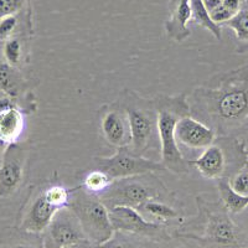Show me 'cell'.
<instances>
[{
    "label": "cell",
    "instance_id": "7",
    "mask_svg": "<svg viewBox=\"0 0 248 248\" xmlns=\"http://www.w3.org/2000/svg\"><path fill=\"white\" fill-rule=\"evenodd\" d=\"M67 207L77 217L90 241L102 245L112 237L114 230L110 223L108 209L98 195L87 191L82 185L77 186L71 191Z\"/></svg>",
    "mask_w": 248,
    "mask_h": 248
},
{
    "label": "cell",
    "instance_id": "13",
    "mask_svg": "<svg viewBox=\"0 0 248 248\" xmlns=\"http://www.w3.org/2000/svg\"><path fill=\"white\" fill-rule=\"evenodd\" d=\"M59 210V207L48 202L44 190H39L26 206L19 229L31 233L43 234Z\"/></svg>",
    "mask_w": 248,
    "mask_h": 248
},
{
    "label": "cell",
    "instance_id": "9",
    "mask_svg": "<svg viewBox=\"0 0 248 248\" xmlns=\"http://www.w3.org/2000/svg\"><path fill=\"white\" fill-rule=\"evenodd\" d=\"M108 215L114 231L128 232V233L145 237L155 242H164L172 238L165 223L148 221L136 209L132 207L116 206L108 209Z\"/></svg>",
    "mask_w": 248,
    "mask_h": 248
},
{
    "label": "cell",
    "instance_id": "32",
    "mask_svg": "<svg viewBox=\"0 0 248 248\" xmlns=\"http://www.w3.org/2000/svg\"><path fill=\"white\" fill-rule=\"evenodd\" d=\"M243 248H248V247H243Z\"/></svg>",
    "mask_w": 248,
    "mask_h": 248
},
{
    "label": "cell",
    "instance_id": "18",
    "mask_svg": "<svg viewBox=\"0 0 248 248\" xmlns=\"http://www.w3.org/2000/svg\"><path fill=\"white\" fill-rule=\"evenodd\" d=\"M137 211L148 221L153 222H170V221H181L180 212L174 209L170 203L164 202V201L150 200L148 202L139 206Z\"/></svg>",
    "mask_w": 248,
    "mask_h": 248
},
{
    "label": "cell",
    "instance_id": "24",
    "mask_svg": "<svg viewBox=\"0 0 248 248\" xmlns=\"http://www.w3.org/2000/svg\"><path fill=\"white\" fill-rule=\"evenodd\" d=\"M112 179L108 176L106 172L101 171V170L96 169L88 172L86 175L85 180H83V189L87 191L92 192V194L101 195L102 192H105L107 190L108 186L112 184Z\"/></svg>",
    "mask_w": 248,
    "mask_h": 248
},
{
    "label": "cell",
    "instance_id": "20",
    "mask_svg": "<svg viewBox=\"0 0 248 248\" xmlns=\"http://www.w3.org/2000/svg\"><path fill=\"white\" fill-rule=\"evenodd\" d=\"M26 87V81L19 71L6 62L0 63V92L9 98H16Z\"/></svg>",
    "mask_w": 248,
    "mask_h": 248
},
{
    "label": "cell",
    "instance_id": "15",
    "mask_svg": "<svg viewBox=\"0 0 248 248\" xmlns=\"http://www.w3.org/2000/svg\"><path fill=\"white\" fill-rule=\"evenodd\" d=\"M190 0H169V17L165 21V31L170 40L183 43L191 35L189 23L191 21Z\"/></svg>",
    "mask_w": 248,
    "mask_h": 248
},
{
    "label": "cell",
    "instance_id": "27",
    "mask_svg": "<svg viewBox=\"0 0 248 248\" xmlns=\"http://www.w3.org/2000/svg\"><path fill=\"white\" fill-rule=\"evenodd\" d=\"M19 25V14L10 15V16H5L3 19H0V40L5 41V40L10 39V37L15 36V32H16Z\"/></svg>",
    "mask_w": 248,
    "mask_h": 248
},
{
    "label": "cell",
    "instance_id": "10",
    "mask_svg": "<svg viewBox=\"0 0 248 248\" xmlns=\"http://www.w3.org/2000/svg\"><path fill=\"white\" fill-rule=\"evenodd\" d=\"M45 248H63L88 240L75 214L68 207L55 214L47 229L43 233Z\"/></svg>",
    "mask_w": 248,
    "mask_h": 248
},
{
    "label": "cell",
    "instance_id": "23",
    "mask_svg": "<svg viewBox=\"0 0 248 248\" xmlns=\"http://www.w3.org/2000/svg\"><path fill=\"white\" fill-rule=\"evenodd\" d=\"M190 6H191V17L192 21L202 26L203 29L209 30L217 40H221V26L216 25L210 17L209 13L203 5L202 0H190Z\"/></svg>",
    "mask_w": 248,
    "mask_h": 248
},
{
    "label": "cell",
    "instance_id": "29",
    "mask_svg": "<svg viewBox=\"0 0 248 248\" xmlns=\"http://www.w3.org/2000/svg\"><path fill=\"white\" fill-rule=\"evenodd\" d=\"M13 107H16L15 103L13 102L12 98H9V97H0V113L4 112V110H8Z\"/></svg>",
    "mask_w": 248,
    "mask_h": 248
},
{
    "label": "cell",
    "instance_id": "4",
    "mask_svg": "<svg viewBox=\"0 0 248 248\" xmlns=\"http://www.w3.org/2000/svg\"><path fill=\"white\" fill-rule=\"evenodd\" d=\"M129 124V148L134 154L144 156L149 150L160 149L158 136V114L153 99H147L132 90H123L117 99Z\"/></svg>",
    "mask_w": 248,
    "mask_h": 248
},
{
    "label": "cell",
    "instance_id": "31",
    "mask_svg": "<svg viewBox=\"0 0 248 248\" xmlns=\"http://www.w3.org/2000/svg\"><path fill=\"white\" fill-rule=\"evenodd\" d=\"M1 147H3V143L0 141V154H1Z\"/></svg>",
    "mask_w": 248,
    "mask_h": 248
},
{
    "label": "cell",
    "instance_id": "3",
    "mask_svg": "<svg viewBox=\"0 0 248 248\" xmlns=\"http://www.w3.org/2000/svg\"><path fill=\"white\" fill-rule=\"evenodd\" d=\"M187 93L176 96L158 94L153 98L158 114V136L160 141L161 164L165 170L176 175H186L190 171L189 160L184 158L183 153L175 140V127L181 118L190 116L187 105Z\"/></svg>",
    "mask_w": 248,
    "mask_h": 248
},
{
    "label": "cell",
    "instance_id": "19",
    "mask_svg": "<svg viewBox=\"0 0 248 248\" xmlns=\"http://www.w3.org/2000/svg\"><path fill=\"white\" fill-rule=\"evenodd\" d=\"M0 248H45V246L43 234L16 229L0 236Z\"/></svg>",
    "mask_w": 248,
    "mask_h": 248
},
{
    "label": "cell",
    "instance_id": "1",
    "mask_svg": "<svg viewBox=\"0 0 248 248\" xmlns=\"http://www.w3.org/2000/svg\"><path fill=\"white\" fill-rule=\"evenodd\" d=\"M190 116L216 137L248 133V66L221 72L187 93Z\"/></svg>",
    "mask_w": 248,
    "mask_h": 248
},
{
    "label": "cell",
    "instance_id": "21",
    "mask_svg": "<svg viewBox=\"0 0 248 248\" xmlns=\"http://www.w3.org/2000/svg\"><path fill=\"white\" fill-rule=\"evenodd\" d=\"M99 248H159V245L145 237L114 231L109 240L99 245Z\"/></svg>",
    "mask_w": 248,
    "mask_h": 248
},
{
    "label": "cell",
    "instance_id": "25",
    "mask_svg": "<svg viewBox=\"0 0 248 248\" xmlns=\"http://www.w3.org/2000/svg\"><path fill=\"white\" fill-rule=\"evenodd\" d=\"M23 41L19 36H13L10 39L5 40L3 44V55L4 60L8 65L16 68L23 60Z\"/></svg>",
    "mask_w": 248,
    "mask_h": 248
},
{
    "label": "cell",
    "instance_id": "17",
    "mask_svg": "<svg viewBox=\"0 0 248 248\" xmlns=\"http://www.w3.org/2000/svg\"><path fill=\"white\" fill-rule=\"evenodd\" d=\"M247 1L248 0H202L211 20L218 26L229 23Z\"/></svg>",
    "mask_w": 248,
    "mask_h": 248
},
{
    "label": "cell",
    "instance_id": "6",
    "mask_svg": "<svg viewBox=\"0 0 248 248\" xmlns=\"http://www.w3.org/2000/svg\"><path fill=\"white\" fill-rule=\"evenodd\" d=\"M246 144L234 137H216L195 160L189 161L203 178L229 180L247 164Z\"/></svg>",
    "mask_w": 248,
    "mask_h": 248
},
{
    "label": "cell",
    "instance_id": "8",
    "mask_svg": "<svg viewBox=\"0 0 248 248\" xmlns=\"http://www.w3.org/2000/svg\"><path fill=\"white\" fill-rule=\"evenodd\" d=\"M93 160L97 169L106 172L112 180L165 170L161 163L134 154L128 147L119 148L110 156H96Z\"/></svg>",
    "mask_w": 248,
    "mask_h": 248
},
{
    "label": "cell",
    "instance_id": "5",
    "mask_svg": "<svg viewBox=\"0 0 248 248\" xmlns=\"http://www.w3.org/2000/svg\"><path fill=\"white\" fill-rule=\"evenodd\" d=\"M99 199L107 209L127 206L137 210L150 200L175 202L174 194L154 172L113 180Z\"/></svg>",
    "mask_w": 248,
    "mask_h": 248
},
{
    "label": "cell",
    "instance_id": "16",
    "mask_svg": "<svg viewBox=\"0 0 248 248\" xmlns=\"http://www.w3.org/2000/svg\"><path fill=\"white\" fill-rule=\"evenodd\" d=\"M25 128L24 113L17 107H13L0 113V141L5 145L15 144Z\"/></svg>",
    "mask_w": 248,
    "mask_h": 248
},
{
    "label": "cell",
    "instance_id": "26",
    "mask_svg": "<svg viewBox=\"0 0 248 248\" xmlns=\"http://www.w3.org/2000/svg\"><path fill=\"white\" fill-rule=\"evenodd\" d=\"M71 191H72V189H66L65 186L62 185H51L44 189V194H45L48 202H51L59 209L67 207Z\"/></svg>",
    "mask_w": 248,
    "mask_h": 248
},
{
    "label": "cell",
    "instance_id": "30",
    "mask_svg": "<svg viewBox=\"0 0 248 248\" xmlns=\"http://www.w3.org/2000/svg\"><path fill=\"white\" fill-rule=\"evenodd\" d=\"M63 248H99V245H97V243L92 242V241L90 240H86L77 243V245L70 246V247H63Z\"/></svg>",
    "mask_w": 248,
    "mask_h": 248
},
{
    "label": "cell",
    "instance_id": "2",
    "mask_svg": "<svg viewBox=\"0 0 248 248\" xmlns=\"http://www.w3.org/2000/svg\"><path fill=\"white\" fill-rule=\"evenodd\" d=\"M199 214L190 222H184L174 237L183 241L187 248H243L248 238L232 221L222 201L196 198Z\"/></svg>",
    "mask_w": 248,
    "mask_h": 248
},
{
    "label": "cell",
    "instance_id": "11",
    "mask_svg": "<svg viewBox=\"0 0 248 248\" xmlns=\"http://www.w3.org/2000/svg\"><path fill=\"white\" fill-rule=\"evenodd\" d=\"M28 150L19 144H9L0 163V198H8L21 185L25 174Z\"/></svg>",
    "mask_w": 248,
    "mask_h": 248
},
{
    "label": "cell",
    "instance_id": "12",
    "mask_svg": "<svg viewBox=\"0 0 248 248\" xmlns=\"http://www.w3.org/2000/svg\"><path fill=\"white\" fill-rule=\"evenodd\" d=\"M99 117L102 134L106 141L117 149L129 147L132 141L129 124L127 116L118 102L116 101L110 105L103 106L99 110Z\"/></svg>",
    "mask_w": 248,
    "mask_h": 248
},
{
    "label": "cell",
    "instance_id": "28",
    "mask_svg": "<svg viewBox=\"0 0 248 248\" xmlns=\"http://www.w3.org/2000/svg\"><path fill=\"white\" fill-rule=\"evenodd\" d=\"M29 0H0V19L16 15L25 10Z\"/></svg>",
    "mask_w": 248,
    "mask_h": 248
},
{
    "label": "cell",
    "instance_id": "22",
    "mask_svg": "<svg viewBox=\"0 0 248 248\" xmlns=\"http://www.w3.org/2000/svg\"><path fill=\"white\" fill-rule=\"evenodd\" d=\"M225 26L233 31L237 52L248 54V1Z\"/></svg>",
    "mask_w": 248,
    "mask_h": 248
},
{
    "label": "cell",
    "instance_id": "14",
    "mask_svg": "<svg viewBox=\"0 0 248 248\" xmlns=\"http://www.w3.org/2000/svg\"><path fill=\"white\" fill-rule=\"evenodd\" d=\"M216 139V134L205 124L186 116L178 122L175 127V140L189 149H206Z\"/></svg>",
    "mask_w": 248,
    "mask_h": 248
}]
</instances>
